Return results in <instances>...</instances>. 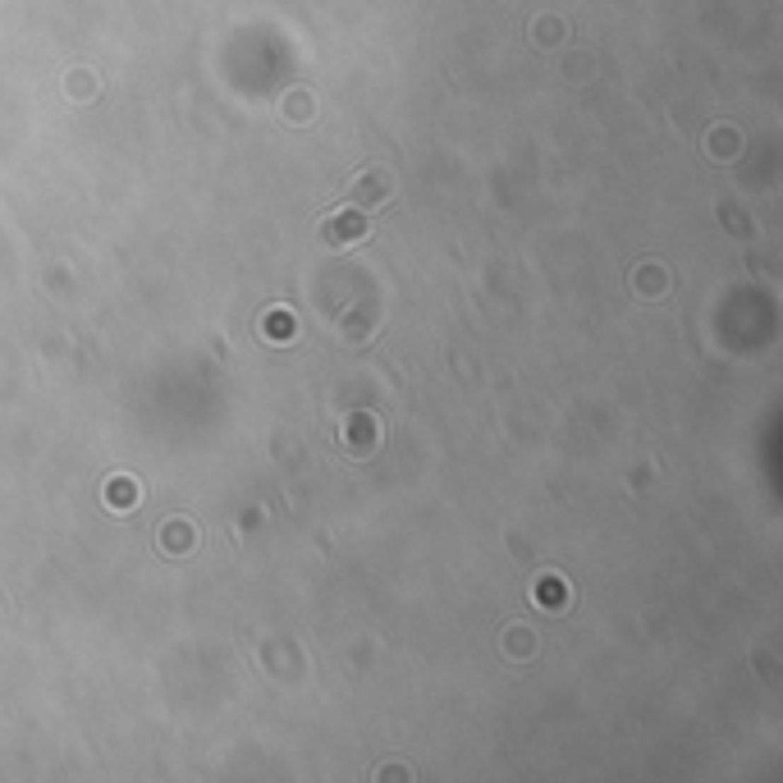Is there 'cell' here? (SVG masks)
<instances>
[{"instance_id":"cell-1","label":"cell","mask_w":783,"mask_h":783,"mask_svg":"<svg viewBox=\"0 0 783 783\" xmlns=\"http://www.w3.org/2000/svg\"><path fill=\"white\" fill-rule=\"evenodd\" d=\"M348 220H330V225H325V238H362V220H357V211H344Z\"/></svg>"},{"instance_id":"cell-2","label":"cell","mask_w":783,"mask_h":783,"mask_svg":"<svg viewBox=\"0 0 783 783\" xmlns=\"http://www.w3.org/2000/svg\"><path fill=\"white\" fill-rule=\"evenodd\" d=\"M133 499H138V486H133V481H115V486H110V504H124L120 514H129Z\"/></svg>"},{"instance_id":"cell-3","label":"cell","mask_w":783,"mask_h":783,"mask_svg":"<svg viewBox=\"0 0 783 783\" xmlns=\"http://www.w3.org/2000/svg\"><path fill=\"white\" fill-rule=\"evenodd\" d=\"M266 335H275V340H289V335H294V325H289V316H284V312L266 316Z\"/></svg>"}]
</instances>
